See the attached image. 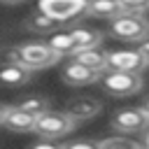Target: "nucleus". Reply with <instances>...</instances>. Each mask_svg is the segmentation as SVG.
<instances>
[{"instance_id":"f257e3e1","label":"nucleus","mask_w":149,"mask_h":149,"mask_svg":"<svg viewBox=\"0 0 149 149\" xmlns=\"http://www.w3.org/2000/svg\"><path fill=\"white\" fill-rule=\"evenodd\" d=\"M0 58H2V63H19L28 70H42V68L54 65L61 56L47 42H26V44L5 49Z\"/></svg>"},{"instance_id":"f03ea898","label":"nucleus","mask_w":149,"mask_h":149,"mask_svg":"<svg viewBox=\"0 0 149 149\" xmlns=\"http://www.w3.org/2000/svg\"><path fill=\"white\" fill-rule=\"evenodd\" d=\"M109 35L121 42H142L149 37V19L142 14H121L109 23Z\"/></svg>"},{"instance_id":"7ed1b4c3","label":"nucleus","mask_w":149,"mask_h":149,"mask_svg":"<svg viewBox=\"0 0 149 149\" xmlns=\"http://www.w3.org/2000/svg\"><path fill=\"white\" fill-rule=\"evenodd\" d=\"M37 9L42 14L56 19L58 23H70V21L86 14L88 0H40Z\"/></svg>"},{"instance_id":"20e7f679","label":"nucleus","mask_w":149,"mask_h":149,"mask_svg":"<svg viewBox=\"0 0 149 149\" xmlns=\"http://www.w3.org/2000/svg\"><path fill=\"white\" fill-rule=\"evenodd\" d=\"M74 128V121L65 114V112H47L42 116H37V123H35V133L42 137V140H56L65 133H70Z\"/></svg>"},{"instance_id":"39448f33","label":"nucleus","mask_w":149,"mask_h":149,"mask_svg":"<svg viewBox=\"0 0 149 149\" xmlns=\"http://www.w3.org/2000/svg\"><path fill=\"white\" fill-rule=\"evenodd\" d=\"M149 61L137 51V49H119L107 54V72H133L140 74Z\"/></svg>"},{"instance_id":"423d86ee","label":"nucleus","mask_w":149,"mask_h":149,"mask_svg":"<svg viewBox=\"0 0 149 149\" xmlns=\"http://www.w3.org/2000/svg\"><path fill=\"white\" fill-rule=\"evenodd\" d=\"M112 128L121 133H144L149 130V114L142 107H126L112 114Z\"/></svg>"},{"instance_id":"0eeeda50","label":"nucleus","mask_w":149,"mask_h":149,"mask_svg":"<svg viewBox=\"0 0 149 149\" xmlns=\"http://www.w3.org/2000/svg\"><path fill=\"white\" fill-rule=\"evenodd\" d=\"M100 84L109 95H133L142 88V77L133 72H107Z\"/></svg>"},{"instance_id":"6e6552de","label":"nucleus","mask_w":149,"mask_h":149,"mask_svg":"<svg viewBox=\"0 0 149 149\" xmlns=\"http://www.w3.org/2000/svg\"><path fill=\"white\" fill-rule=\"evenodd\" d=\"M61 77H63V81L70 84V86H88V84H93V81L100 79V72L93 70V68H86L84 63H79V61L72 58L70 63L63 65Z\"/></svg>"},{"instance_id":"1a4fd4ad","label":"nucleus","mask_w":149,"mask_h":149,"mask_svg":"<svg viewBox=\"0 0 149 149\" xmlns=\"http://www.w3.org/2000/svg\"><path fill=\"white\" fill-rule=\"evenodd\" d=\"M63 112H65L74 123H79V121L93 119V116L100 112V102H98L95 98H91V95H77V98L68 100V105H65Z\"/></svg>"},{"instance_id":"9d476101","label":"nucleus","mask_w":149,"mask_h":149,"mask_svg":"<svg viewBox=\"0 0 149 149\" xmlns=\"http://www.w3.org/2000/svg\"><path fill=\"white\" fill-rule=\"evenodd\" d=\"M35 123H37V116H33V114H28V112H23L14 105V107H9L2 126L14 130V133H30V130L35 133Z\"/></svg>"},{"instance_id":"9b49d317","label":"nucleus","mask_w":149,"mask_h":149,"mask_svg":"<svg viewBox=\"0 0 149 149\" xmlns=\"http://www.w3.org/2000/svg\"><path fill=\"white\" fill-rule=\"evenodd\" d=\"M33 77V70L19 65V63H2L0 65V81L7 86H23Z\"/></svg>"},{"instance_id":"f8f14e48","label":"nucleus","mask_w":149,"mask_h":149,"mask_svg":"<svg viewBox=\"0 0 149 149\" xmlns=\"http://www.w3.org/2000/svg\"><path fill=\"white\" fill-rule=\"evenodd\" d=\"M86 14L93 16V19H109V21H114V19H119L123 14V9H121L119 0H88Z\"/></svg>"},{"instance_id":"ddd939ff","label":"nucleus","mask_w":149,"mask_h":149,"mask_svg":"<svg viewBox=\"0 0 149 149\" xmlns=\"http://www.w3.org/2000/svg\"><path fill=\"white\" fill-rule=\"evenodd\" d=\"M47 44L58 54V56H74L79 49H77V42H74V37L70 35V30L65 33V30H58V33H54V35H49V40H47Z\"/></svg>"},{"instance_id":"4468645a","label":"nucleus","mask_w":149,"mask_h":149,"mask_svg":"<svg viewBox=\"0 0 149 149\" xmlns=\"http://www.w3.org/2000/svg\"><path fill=\"white\" fill-rule=\"evenodd\" d=\"M58 26H61V23H58L56 19H51V16L42 14L40 9H37L35 14H30V16H28V21H26V28H28L30 33H37V35H54Z\"/></svg>"},{"instance_id":"2eb2a0df","label":"nucleus","mask_w":149,"mask_h":149,"mask_svg":"<svg viewBox=\"0 0 149 149\" xmlns=\"http://www.w3.org/2000/svg\"><path fill=\"white\" fill-rule=\"evenodd\" d=\"M70 35L74 37L79 51H84V49H95V47L102 42V33H98V30H93V28H86V26H74V28L70 30Z\"/></svg>"},{"instance_id":"dca6fc26","label":"nucleus","mask_w":149,"mask_h":149,"mask_svg":"<svg viewBox=\"0 0 149 149\" xmlns=\"http://www.w3.org/2000/svg\"><path fill=\"white\" fill-rule=\"evenodd\" d=\"M74 61H79V63H84L86 68H93V70H98V72L107 70V54L100 51L98 47H95V49L77 51V54H74Z\"/></svg>"},{"instance_id":"f3484780","label":"nucleus","mask_w":149,"mask_h":149,"mask_svg":"<svg viewBox=\"0 0 149 149\" xmlns=\"http://www.w3.org/2000/svg\"><path fill=\"white\" fill-rule=\"evenodd\" d=\"M16 107L23 109V112H28V114H33V116H42V114L49 112V100L44 95H30V98L21 100Z\"/></svg>"},{"instance_id":"a211bd4d","label":"nucleus","mask_w":149,"mask_h":149,"mask_svg":"<svg viewBox=\"0 0 149 149\" xmlns=\"http://www.w3.org/2000/svg\"><path fill=\"white\" fill-rule=\"evenodd\" d=\"M100 149H140V144L133 142V140H128V137L112 135V137L100 140Z\"/></svg>"},{"instance_id":"6ab92c4d","label":"nucleus","mask_w":149,"mask_h":149,"mask_svg":"<svg viewBox=\"0 0 149 149\" xmlns=\"http://www.w3.org/2000/svg\"><path fill=\"white\" fill-rule=\"evenodd\" d=\"M123 14H144L149 9V0H119Z\"/></svg>"},{"instance_id":"aec40b11","label":"nucleus","mask_w":149,"mask_h":149,"mask_svg":"<svg viewBox=\"0 0 149 149\" xmlns=\"http://www.w3.org/2000/svg\"><path fill=\"white\" fill-rule=\"evenodd\" d=\"M63 149H100V142H93V140H74V142L63 144Z\"/></svg>"},{"instance_id":"412c9836","label":"nucleus","mask_w":149,"mask_h":149,"mask_svg":"<svg viewBox=\"0 0 149 149\" xmlns=\"http://www.w3.org/2000/svg\"><path fill=\"white\" fill-rule=\"evenodd\" d=\"M30 149H63V144H56L54 140H42V142H35Z\"/></svg>"},{"instance_id":"4be33fe9","label":"nucleus","mask_w":149,"mask_h":149,"mask_svg":"<svg viewBox=\"0 0 149 149\" xmlns=\"http://www.w3.org/2000/svg\"><path fill=\"white\" fill-rule=\"evenodd\" d=\"M137 51H140V54L149 61V37H147V40H142V42L137 44Z\"/></svg>"},{"instance_id":"5701e85b","label":"nucleus","mask_w":149,"mask_h":149,"mask_svg":"<svg viewBox=\"0 0 149 149\" xmlns=\"http://www.w3.org/2000/svg\"><path fill=\"white\" fill-rule=\"evenodd\" d=\"M7 112H9V107H7V105H0V123H5V116H7Z\"/></svg>"},{"instance_id":"b1692460","label":"nucleus","mask_w":149,"mask_h":149,"mask_svg":"<svg viewBox=\"0 0 149 149\" xmlns=\"http://www.w3.org/2000/svg\"><path fill=\"white\" fill-rule=\"evenodd\" d=\"M142 147H144V149H149V130H144V133H142Z\"/></svg>"},{"instance_id":"393cba45","label":"nucleus","mask_w":149,"mask_h":149,"mask_svg":"<svg viewBox=\"0 0 149 149\" xmlns=\"http://www.w3.org/2000/svg\"><path fill=\"white\" fill-rule=\"evenodd\" d=\"M2 5H21V2H26V0H0Z\"/></svg>"},{"instance_id":"a878e982","label":"nucleus","mask_w":149,"mask_h":149,"mask_svg":"<svg viewBox=\"0 0 149 149\" xmlns=\"http://www.w3.org/2000/svg\"><path fill=\"white\" fill-rule=\"evenodd\" d=\"M142 109L149 114V98H144V102H142Z\"/></svg>"},{"instance_id":"bb28decb","label":"nucleus","mask_w":149,"mask_h":149,"mask_svg":"<svg viewBox=\"0 0 149 149\" xmlns=\"http://www.w3.org/2000/svg\"><path fill=\"white\" fill-rule=\"evenodd\" d=\"M140 149H144V147H140Z\"/></svg>"}]
</instances>
